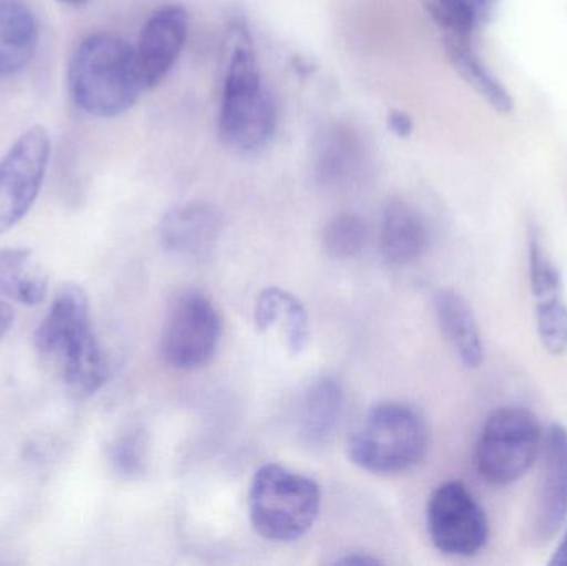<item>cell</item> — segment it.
Here are the masks:
<instances>
[{"label":"cell","instance_id":"6da1fadb","mask_svg":"<svg viewBox=\"0 0 567 566\" xmlns=\"http://www.w3.org/2000/svg\"><path fill=\"white\" fill-rule=\"evenodd\" d=\"M33 342L75 398H90L109 381V358L93 332L89 296L82 286H60Z\"/></svg>","mask_w":567,"mask_h":566},{"label":"cell","instance_id":"7a4b0ae2","mask_svg":"<svg viewBox=\"0 0 567 566\" xmlns=\"http://www.w3.org/2000/svg\"><path fill=\"white\" fill-rule=\"evenodd\" d=\"M225 45L218 135L229 148L256 152L271 142L278 110L265 85L251 32L243 20L229 25Z\"/></svg>","mask_w":567,"mask_h":566},{"label":"cell","instance_id":"3957f363","mask_svg":"<svg viewBox=\"0 0 567 566\" xmlns=\"http://www.w3.org/2000/svg\"><path fill=\"white\" fill-rule=\"evenodd\" d=\"M66 85L86 115L113 119L128 112L145 90L135 47L116 33H90L70 56Z\"/></svg>","mask_w":567,"mask_h":566},{"label":"cell","instance_id":"277c9868","mask_svg":"<svg viewBox=\"0 0 567 566\" xmlns=\"http://www.w3.org/2000/svg\"><path fill=\"white\" fill-rule=\"evenodd\" d=\"M430 429L419 409L405 402L383 401L365 412L349 438V459L375 475L412 471L425 459Z\"/></svg>","mask_w":567,"mask_h":566},{"label":"cell","instance_id":"5b68a950","mask_svg":"<svg viewBox=\"0 0 567 566\" xmlns=\"http://www.w3.org/2000/svg\"><path fill=\"white\" fill-rule=\"evenodd\" d=\"M319 485L278 464L256 471L248 494L249 521L266 541L289 544L309 534L319 518Z\"/></svg>","mask_w":567,"mask_h":566},{"label":"cell","instance_id":"8992f818","mask_svg":"<svg viewBox=\"0 0 567 566\" xmlns=\"http://www.w3.org/2000/svg\"><path fill=\"white\" fill-rule=\"evenodd\" d=\"M539 419L529 409L508 405L486 419L475 445V469L492 485H509L528 474L542 455Z\"/></svg>","mask_w":567,"mask_h":566},{"label":"cell","instance_id":"52a82bcc","mask_svg":"<svg viewBox=\"0 0 567 566\" xmlns=\"http://www.w3.org/2000/svg\"><path fill=\"white\" fill-rule=\"evenodd\" d=\"M223 318L205 292L188 289L173 299L162 335V354L178 371L205 368L218 351Z\"/></svg>","mask_w":567,"mask_h":566},{"label":"cell","instance_id":"ba28073f","mask_svg":"<svg viewBox=\"0 0 567 566\" xmlns=\"http://www.w3.org/2000/svg\"><path fill=\"white\" fill-rule=\"evenodd\" d=\"M426 528L436 550L450 557H473L488 544L485 508L460 481H446L426 504Z\"/></svg>","mask_w":567,"mask_h":566},{"label":"cell","instance_id":"9c48e42d","mask_svg":"<svg viewBox=\"0 0 567 566\" xmlns=\"http://www.w3.org/2000/svg\"><path fill=\"white\" fill-rule=\"evenodd\" d=\"M52 140L45 126L27 128L0 158V236L19 225L45 182Z\"/></svg>","mask_w":567,"mask_h":566},{"label":"cell","instance_id":"30bf717a","mask_svg":"<svg viewBox=\"0 0 567 566\" xmlns=\"http://www.w3.org/2000/svg\"><path fill=\"white\" fill-rule=\"evenodd\" d=\"M542 474L525 525L526 541L545 545L567 522V429L553 424L542 449Z\"/></svg>","mask_w":567,"mask_h":566},{"label":"cell","instance_id":"8fae6325","mask_svg":"<svg viewBox=\"0 0 567 566\" xmlns=\"http://www.w3.org/2000/svg\"><path fill=\"white\" fill-rule=\"evenodd\" d=\"M312 175L329 192H350L362 185L370 168L369 150L360 133L346 122L323 125L313 136Z\"/></svg>","mask_w":567,"mask_h":566},{"label":"cell","instance_id":"7c38bea8","mask_svg":"<svg viewBox=\"0 0 567 566\" xmlns=\"http://www.w3.org/2000/svg\"><path fill=\"white\" fill-rule=\"evenodd\" d=\"M188 25V12L178 3H166L148 17L135 47L145 90L156 89L172 72L185 47Z\"/></svg>","mask_w":567,"mask_h":566},{"label":"cell","instance_id":"4fadbf2b","mask_svg":"<svg viewBox=\"0 0 567 566\" xmlns=\"http://www.w3.org/2000/svg\"><path fill=\"white\" fill-rule=\"evenodd\" d=\"M223 219L216 206L188 202L163 216L159 239L166 253L185 261L206 258L218 243Z\"/></svg>","mask_w":567,"mask_h":566},{"label":"cell","instance_id":"5bb4252c","mask_svg":"<svg viewBox=\"0 0 567 566\" xmlns=\"http://www.w3.org/2000/svg\"><path fill=\"white\" fill-rule=\"evenodd\" d=\"M342 385L330 375L313 379L297 404V435L309 449L327 447L336 438L342 421Z\"/></svg>","mask_w":567,"mask_h":566},{"label":"cell","instance_id":"9a60e30c","mask_svg":"<svg viewBox=\"0 0 567 566\" xmlns=\"http://www.w3.org/2000/svg\"><path fill=\"white\" fill-rule=\"evenodd\" d=\"M429 246L430 229L422 213L405 199H390L380 225L383 259L392 266H409L419 261Z\"/></svg>","mask_w":567,"mask_h":566},{"label":"cell","instance_id":"2e32d148","mask_svg":"<svg viewBox=\"0 0 567 566\" xmlns=\"http://www.w3.org/2000/svg\"><path fill=\"white\" fill-rule=\"evenodd\" d=\"M39 25L22 0H0V79L23 72L35 56Z\"/></svg>","mask_w":567,"mask_h":566},{"label":"cell","instance_id":"e0dca14e","mask_svg":"<svg viewBox=\"0 0 567 566\" xmlns=\"http://www.w3.org/2000/svg\"><path fill=\"white\" fill-rule=\"evenodd\" d=\"M436 321L462 364L478 369L485 359L482 332L465 298L453 289H440L433 299Z\"/></svg>","mask_w":567,"mask_h":566},{"label":"cell","instance_id":"ac0fdd59","mask_svg":"<svg viewBox=\"0 0 567 566\" xmlns=\"http://www.w3.org/2000/svg\"><path fill=\"white\" fill-rule=\"evenodd\" d=\"M49 295V275L33 251L0 248V296L17 305H42Z\"/></svg>","mask_w":567,"mask_h":566},{"label":"cell","instance_id":"d6986e66","mask_svg":"<svg viewBox=\"0 0 567 566\" xmlns=\"http://www.w3.org/2000/svg\"><path fill=\"white\" fill-rule=\"evenodd\" d=\"M255 325L259 332L282 326L284 341L290 354H300L309 344V316L302 302L279 288H268L259 295L255 308Z\"/></svg>","mask_w":567,"mask_h":566},{"label":"cell","instance_id":"ffe728a7","mask_svg":"<svg viewBox=\"0 0 567 566\" xmlns=\"http://www.w3.org/2000/svg\"><path fill=\"white\" fill-rule=\"evenodd\" d=\"M446 56L460 76L492 105L496 112L508 113L513 110V99L506 86L483 65L472 49V40L443 37Z\"/></svg>","mask_w":567,"mask_h":566},{"label":"cell","instance_id":"44dd1931","mask_svg":"<svg viewBox=\"0 0 567 566\" xmlns=\"http://www.w3.org/2000/svg\"><path fill=\"white\" fill-rule=\"evenodd\" d=\"M430 17L443 30V37L472 40L495 10L496 0H425Z\"/></svg>","mask_w":567,"mask_h":566},{"label":"cell","instance_id":"7402d4cb","mask_svg":"<svg viewBox=\"0 0 567 566\" xmlns=\"http://www.w3.org/2000/svg\"><path fill=\"white\" fill-rule=\"evenodd\" d=\"M365 243V223L352 213L336 216L323 229V249L336 259L353 258L362 251Z\"/></svg>","mask_w":567,"mask_h":566},{"label":"cell","instance_id":"603a6c76","mask_svg":"<svg viewBox=\"0 0 567 566\" xmlns=\"http://www.w3.org/2000/svg\"><path fill=\"white\" fill-rule=\"evenodd\" d=\"M529 281L536 301L563 298V278L553 259L546 253L539 233L529 231L528 239Z\"/></svg>","mask_w":567,"mask_h":566},{"label":"cell","instance_id":"cb8c5ba5","mask_svg":"<svg viewBox=\"0 0 567 566\" xmlns=\"http://www.w3.org/2000/svg\"><path fill=\"white\" fill-rule=\"evenodd\" d=\"M536 328H538L543 346L551 354H565L567 351V305L565 299L536 301Z\"/></svg>","mask_w":567,"mask_h":566},{"label":"cell","instance_id":"d4e9b609","mask_svg":"<svg viewBox=\"0 0 567 566\" xmlns=\"http://www.w3.org/2000/svg\"><path fill=\"white\" fill-rule=\"evenodd\" d=\"M145 439L140 431L120 435L110 449V461L123 477L135 478L145 472Z\"/></svg>","mask_w":567,"mask_h":566},{"label":"cell","instance_id":"484cf974","mask_svg":"<svg viewBox=\"0 0 567 566\" xmlns=\"http://www.w3.org/2000/svg\"><path fill=\"white\" fill-rule=\"evenodd\" d=\"M386 125H389L390 132L399 138H409L413 132L412 116L403 110H392L386 116Z\"/></svg>","mask_w":567,"mask_h":566},{"label":"cell","instance_id":"4316f807","mask_svg":"<svg viewBox=\"0 0 567 566\" xmlns=\"http://www.w3.org/2000/svg\"><path fill=\"white\" fill-rule=\"evenodd\" d=\"M13 325V309L12 306L7 305L6 301L0 299V341L6 338L7 332L12 329Z\"/></svg>","mask_w":567,"mask_h":566},{"label":"cell","instance_id":"83f0119b","mask_svg":"<svg viewBox=\"0 0 567 566\" xmlns=\"http://www.w3.org/2000/svg\"><path fill=\"white\" fill-rule=\"evenodd\" d=\"M336 564L343 565H377L380 564L379 558L367 557V555L352 554L349 557L336 560Z\"/></svg>","mask_w":567,"mask_h":566},{"label":"cell","instance_id":"f1b7e54d","mask_svg":"<svg viewBox=\"0 0 567 566\" xmlns=\"http://www.w3.org/2000/svg\"><path fill=\"white\" fill-rule=\"evenodd\" d=\"M549 565L553 566H567V528L565 532V537H563L561 544L556 548L555 554H553L551 560H549Z\"/></svg>","mask_w":567,"mask_h":566},{"label":"cell","instance_id":"f546056e","mask_svg":"<svg viewBox=\"0 0 567 566\" xmlns=\"http://www.w3.org/2000/svg\"><path fill=\"white\" fill-rule=\"evenodd\" d=\"M59 2L65 3V6L79 7L83 6V3L89 2V0H59Z\"/></svg>","mask_w":567,"mask_h":566}]
</instances>
